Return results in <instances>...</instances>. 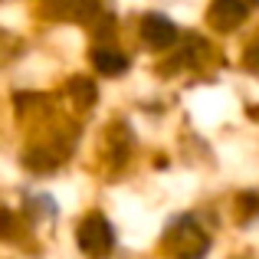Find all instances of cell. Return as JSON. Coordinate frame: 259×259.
Instances as JSON below:
<instances>
[{
  "mask_svg": "<svg viewBox=\"0 0 259 259\" xmlns=\"http://www.w3.org/2000/svg\"><path fill=\"white\" fill-rule=\"evenodd\" d=\"M92 63H95L99 72H108V76H121V72L128 69V59L121 56V53H112V50H99L92 56Z\"/></svg>",
  "mask_w": 259,
  "mask_h": 259,
  "instance_id": "obj_4",
  "label": "cell"
},
{
  "mask_svg": "<svg viewBox=\"0 0 259 259\" xmlns=\"http://www.w3.org/2000/svg\"><path fill=\"white\" fill-rule=\"evenodd\" d=\"M141 36H145L148 46H171L177 39V26L171 23L167 17H161V13H148L145 20H141Z\"/></svg>",
  "mask_w": 259,
  "mask_h": 259,
  "instance_id": "obj_3",
  "label": "cell"
},
{
  "mask_svg": "<svg viewBox=\"0 0 259 259\" xmlns=\"http://www.w3.org/2000/svg\"><path fill=\"white\" fill-rule=\"evenodd\" d=\"M256 7V0H213L210 7V20H213L220 30H233L243 17Z\"/></svg>",
  "mask_w": 259,
  "mask_h": 259,
  "instance_id": "obj_2",
  "label": "cell"
},
{
  "mask_svg": "<svg viewBox=\"0 0 259 259\" xmlns=\"http://www.w3.org/2000/svg\"><path fill=\"white\" fill-rule=\"evenodd\" d=\"M115 243V233L112 227H108V220L102 213H92L82 220V227H79V246H82V253H89L92 259L105 256L108 249H112Z\"/></svg>",
  "mask_w": 259,
  "mask_h": 259,
  "instance_id": "obj_1",
  "label": "cell"
}]
</instances>
